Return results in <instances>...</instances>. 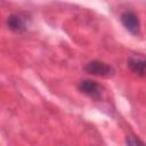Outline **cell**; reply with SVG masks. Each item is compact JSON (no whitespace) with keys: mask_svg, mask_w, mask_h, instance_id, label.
I'll return each instance as SVG.
<instances>
[{"mask_svg":"<svg viewBox=\"0 0 146 146\" xmlns=\"http://www.w3.org/2000/svg\"><path fill=\"white\" fill-rule=\"evenodd\" d=\"M84 71L91 75H97V76H104L108 78L114 74V70L112 66H110L106 63L99 62V60H92L89 62L84 66Z\"/></svg>","mask_w":146,"mask_h":146,"instance_id":"1","label":"cell"},{"mask_svg":"<svg viewBox=\"0 0 146 146\" xmlns=\"http://www.w3.org/2000/svg\"><path fill=\"white\" fill-rule=\"evenodd\" d=\"M78 88L82 94H84V95H87V96H89V97H91L92 99H96V100L100 99L102 96H103V87L99 83H97L96 81H92V80L80 81Z\"/></svg>","mask_w":146,"mask_h":146,"instance_id":"2","label":"cell"},{"mask_svg":"<svg viewBox=\"0 0 146 146\" xmlns=\"http://www.w3.org/2000/svg\"><path fill=\"white\" fill-rule=\"evenodd\" d=\"M121 22L123 26L131 33V34H138L139 33V19L138 16L133 11H124L121 15Z\"/></svg>","mask_w":146,"mask_h":146,"instance_id":"3","label":"cell"},{"mask_svg":"<svg viewBox=\"0 0 146 146\" xmlns=\"http://www.w3.org/2000/svg\"><path fill=\"white\" fill-rule=\"evenodd\" d=\"M7 26L14 32H23L26 30V17L23 14H11L7 18Z\"/></svg>","mask_w":146,"mask_h":146,"instance_id":"4","label":"cell"},{"mask_svg":"<svg viewBox=\"0 0 146 146\" xmlns=\"http://www.w3.org/2000/svg\"><path fill=\"white\" fill-rule=\"evenodd\" d=\"M128 65L130 67V70L140 75V76H144L145 75V65H146V62L143 57H137V56H133V57H130L129 60H128Z\"/></svg>","mask_w":146,"mask_h":146,"instance_id":"5","label":"cell"},{"mask_svg":"<svg viewBox=\"0 0 146 146\" xmlns=\"http://www.w3.org/2000/svg\"><path fill=\"white\" fill-rule=\"evenodd\" d=\"M125 143H127V146H144V143L138 137L132 136V135L127 136Z\"/></svg>","mask_w":146,"mask_h":146,"instance_id":"6","label":"cell"}]
</instances>
